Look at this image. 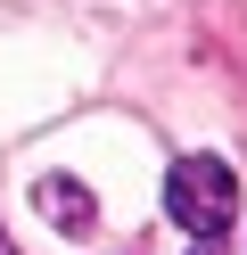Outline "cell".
Returning a JSON list of instances; mask_svg holds the SVG:
<instances>
[{
  "mask_svg": "<svg viewBox=\"0 0 247 255\" xmlns=\"http://www.w3.org/2000/svg\"><path fill=\"white\" fill-rule=\"evenodd\" d=\"M165 214H173L181 231H198V239H223V222L239 214V181H231V165H214V156H181V165L165 173Z\"/></svg>",
  "mask_w": 247,
  "mask_h": 255,
  "instance_id": "cell-1",
  "label": "cell"
},
{
  "mask_svg": "<svg viewBox=\"0 0 247 255\" xmlns=\"http://www.w3.org/2000/svg\"><path fill=\"white\" fill-rule=\"evenodd\" d=\"M33 206H41L49 222H66V231H82V222H91V189H82V181H66V173L33 181Z\"/></svg>",
  "mask_w": 247,
  "mask_h": 255,
  "instance_id": "cell-2",
  "label": "cell"
},
{
  "mask_svg": "<svg viewBox=\"0 0 247 255\" xmlns=\"http://www.w3.org/2000/svg\"><path fill=\"white\" fill-rule=\"evenodd\" d=\"M190 255H223V239H198V247H190Z\"/></svg>",
  "mask_w": 247,
  "mask_h": 255,
  "instance_id": "cell-3",
  "label": "cell"
},
{
  "mask_svg": "<svg viewBox=\"0 0 247 255\" xmlns=\"http://www.w3.org/2000/svg\"><path fill=\"white\" fill-rule=\"evenodd\" d=\"M0 255H16V247H8V239H0Z\"/></svg>",
  "mask_w": 247,
  "mask_h": 255,
  "instance_id": "cell-4",
  "label": "cell"
}]
</instances>
